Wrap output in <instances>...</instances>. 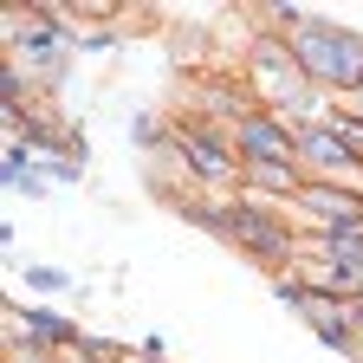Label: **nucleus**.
Here are the masks:
<instances>
[{
  "label": "nucleus",
  "mask_w": 363,
  "mask_h": 363,
  "mask_svg": "<svg viewBox=\"0 0 363 363\" xmlns=\"http://www.w3.org/2000/svg\"><path fill=\"white\" fill-rule=\"evenodd\" d=\"M189 156H195V162H201L208 175H227V156H220V150H208L201 136H189Z\"/></svg>",
  "instance_id": "f257e3e1"
},
{
  "label": "nucleus",
  "mask_w": 363,
  "mask_h": 363,
  "mask_svg": "<svg viewBox=\"0 0 363 363\" xmlns=\"http://www.w3.org/2000/svg\"><path fill=\"white\" fill-rule=\"evenodd\" d=\"M247 136H253V150H259V156H286V143H279V136H272V130H259V123H253Z\"/></svg>",
  "instance_id": "f03ea898"
}]
</instances>
